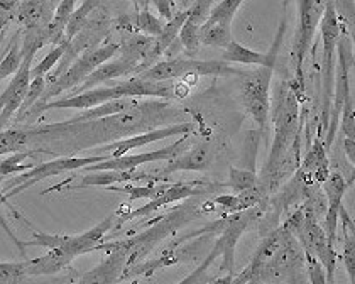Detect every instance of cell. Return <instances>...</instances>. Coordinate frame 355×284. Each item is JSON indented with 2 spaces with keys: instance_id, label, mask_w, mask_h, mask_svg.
I'll use <instances>...</instances> for the list:
<instances>
[{
  "instance_id": "2e32d148",
  "label": "cell",
  "mask_w": 355,
  "mask_h": 284,
  "mask_svg": "<svg viewBox=\"0 0 355 284\" xmlns=\"http://www.w3.org/2000/svg\"><path fill=\"white\" fill-rule=\"evenodd\" d=\"M288 233H291V232H288V230L284 227L274 230L272 233H269V236L261 242L259 249L256 251V254H254L249 266L245 267V271L242 272L241 276H237V278H232V283L237 284V283H256V281H259L261 272H262V269H264L266 263L271 259V256L277 251V247L283 244V240L286 239Z\"/></svg>"
},
{
  "instance_id": "8fae6325",
  "label": "cell",
  "mask_w": 355,
  "mask_h": 284,
  "mask_svg": "<svg viewBox=\"0 0 355 284\" xmlns=\"http://www.w3.org/2000/svg\"><path fill=\"white\" fill-rule=\"evenodd\" d=\"M338 68H335V95L334 102H331L330 118H328V127H327V142L325 149H330L331 142H334L335 134L338 130V118H340V110L343 105V100L350 95V48L349 39H343L338 43Z\"/></svg>"
},
{
  "instance_id": "8992f818",
  "label": "cell",
  "mask_w": 355,
  "mask_h": 284,
  "mask_svg": "<svg viewBox=\"0 0 355 284\" xmlns=\"http://www.w3.org/2000/svg\"><path fill=\"white\" fill-rule=\"evenodd\" d=\"M107 154H95L88 157H60V159L48 161V163L42 164H34V168H31L29 171L21 172L19 178H12L9 183H6L2 188L3 197L7 199L17 197V195L24 193L28 188H31L36 183L42 181V179H48L51 176L63 175L68 171H76L83 170L85 166L94 163H100V161H105Z\"/></svg>"
},
{
  "instance_id": "ab89813d",
  "label": "cell",
  "mask_w": 355,
  "mask_h": 284,
  "mask_svg": "<svg viewBox=\"0 0 355 284\" xmlns=\"http://www.w3.org/2000/svg\"><path fill=\"white\" fill-rule=\"evenodd\" d=\"M354 97L352 94L343 100L340 110V130L345 137H354L355 139V118H354Z\"/></svg>"
},
{
  "instance_id": "1f68e13d",
  "label": "cell",
  "mask_w": 355,
  "mask_h": 284,
  "mask_svg": "<svg viewBox=\"0 0 355 284\" xmlns=\"http://www.w3.org/2000/svg\"><path fill=\"white\" fill-rule=\"evenodd\" d=\"M19 151H28V132L17 129L0 130V157Z\"/></svg>"
},
{
  "instance_id": "4316f807",
  "label": "cell",
  "mask_w": 355,
  "mask_h": 284,
  "mask_svg": "<svg viewBox=\"0 0 355 284\" xmlns=\"http://www.w3.org/2000/svg\"><path fill=\"white\" fill-rule=\"evenodd\" d=\"M244 2L245 0H222L217 6L211 7L210 15L202 28H222L230 30L235 14Z\"/></svg>"
},
{
  "instance_id": "30bf717a",
  "label": "cell",
  "mask_w": 355,
  "mask_h": 284,
  "mask_svg": "<svg viewBox=\"0 0 355 284\" xmlns=\"http://www.w3.org/2000/svg\"><path fill=\"white\" fill-rule=\"evenodd\" d=\"M190 134H183L176 142H173L171 145H166V148L156 149V151L149 152H141V154H123L119 157H107L105 161H100V163H94L85 166V171H127V170H137L139 166L148 163H157V161H169L173 157L181 154L184 151V142H187Z\"/></svg>"
},
{
  "instance_id": "ac0fdd59",
  "label": "cell",
  "mask_w": 355,
  "mask_h": 284,
  "mask_svg": "<svg viewBox=\"0 0 355 284\" xmlns=\"http://www.w3.org/2000/svg\"><path fill=\"white\" fill-rule=\"evenodd\" d=\"M279 43H281V33L277 34V39L271 48V51L259 53L239 44L237 41H230V43L223 48L222 60L227 61V63L245 64V66L274 68V64H276V57H277V49H279Z\"/></svg>"
},
{
  "instance_id": "c3c4849f",
  "label": "cell",
  "mask_w": 355,
  "mask_h": 284,
  "mask_svg": "<svg viewBox=\"0 0 355 284\" xmlns=\"http://www.w3.org/2000/svg\"><path fill=\"white\" fill-rule=\"evenodd\" d=\"M92 2H94V3H95V6H96V7H98V6H102V3L109 2V0H92Z\"/></svg>"
},
{
  "instance_id": "9a60e30c",
  "label": "cell",
  "mask_w": 355,
  "mask_h": 284,
  "mask_svg": "<svg viewBox=\"0 0 355 284\" xmlns=\"http://www.w3.org/2000/svg\"><path fill=\"white\" fill-rule=\"evenodd\" d=\"M132 73H141V66H139L137 61L129 60V57L121 56V57H112V60L105 61V63L100 64L98 68H95L90 75L85 78V82L82 85H78V88H73L71 94H82L85 90H90V88H95L100 83H107L112 82V80L122 78V76L132 75Z\"/></svg>"
},
{
  "instance_id": "681fc988",
  "label": "cell",
  "mask_w": 355,
  "mask_h": 284,
  "mask_svg": "<svg viewBox=\"0 0 355 284\" xmlns=\"http://www.w3.org/2000/svg\"><path fill=\"white\" fill-rule=\"evenodd\" d=\"M60 2H61V0H49V3H51L53 9H56V6H58V3H60Z\"/></svg>"
},
{
  "instance_id": "3957f363",
  "label": "cell",
  "mask_w": 355,
  "mask_h": 284,
  "mask_svg": "<svg viewBox=\"0 0 355 284\" xmlns=\"http://www.w3.org/2000/svg\"><path fill=\"white\" fill-rule=\"evenodd\" d=\"M119 51H121V44L119 43H107L103 46H98V48L85 51L82 56L76 57V61H73L67 70L58 76L55 82L46 85L41 102H49V98L82 85L85 78H87L95 68H98L102 63H105V61L117 56Z\"/></svg>"
},
{
  "instance_id": "d6a6232c",
  "label": "cell",
  "mask_w": 355,
  "mask_h": 284,
  "mask_svg": "<svg viewBox=\"0 0 355 284\" xmlns=\"http://www.w3.org/2000/svg\"><path fill=\"white\" fill-rule=\"evenodd\" d=\"M33 154L28 151H19V152H12L9 156L0 157V181L7 176L12 175H21V172L29 171L31 168H34L33 163H24L28 157Z\"/></svg>"
},
{
  "instance_id": "f907efd6",
  "label": "cell",
  "mask_w": 355,
  "mask_h": 284,
  "mask_svg": "<svg viewBox=\"0 0 355 284\" xmlns=\"http://www.w3.org/2000/svg\"><path fill=\"white\" fill-rule=\"evenodd\" d=\"M3 55H6V51H3V53H0V61H2V57H3Z\"/></svg>"
},
{
  "instance_id": "484cf974",
  "label": "cell",
  "mask_w": 355,
  "mask_h": 284,
  "mask_svg": "<svg viewBox=\"0 0 355 284\" xmlns=\"http://www.w3.org/2000/svg\"><path fill=\"white\" fill-rule=\"evenodd\" d=\"M137 102L134 98H115L109 100V102L102 103V105L92 107V109L83 110L82 114L73 117L71 121H67L68 124H75V122H87V121H96V118H105L110 115L122 114L125 110L136 109Z\"/></svg>"
},
{
  "instance_id": "d590c367",
  "label": "cell",
  "mask_w": 355,
  "mask_h": 284,
  "mask_svg": "<svg viewBox=\"0 0 355 284\" xmlns=\"http://www.w3.org/2000/svg\"><path fill=\"white\" fill-rule=\"evenodd\" d=\"M257 186V176L252 170H239V168H229V188L234 193L249 190Z\"/></svg>"
},
{
  "instance_id": "f6af8a7d",
  "label": "cell",
  "mask_w": 355,
  "mask_h": 284,
  "mask_svg": "<svg viewBox=\"0 0 355 284\" xmlns=\"http://www.w3.org/2000/svg\"><path fill=\"white\" fill-rule=\"evenodd\" d=\"M343 148H345L347 159H349L354 166L355 164V139L354 137H345V141H343Z\"/></svg>"
},
{
  "instance_id": "ba28073f",
  "label": "cell",
  "mask_w": 355,
  "mask_h": 284,
  "mask_svg": "<svg viewBox=\"0 0 355 284\" xmlns=\"http://www.w3.org/2000/svg\"><path fill=\"white\" fill-rule=\"evenodd\" d=\"M274 68L261 66L256 71L244 73V80L241 85V95L244 109L249 112L250 117L257 122V127L266 129L271 115V80Z\"/></svg>"
},
{
  "instance_id": "cb8c5ba5",
  "label": "cell",
  "mask_w": 355,
  "mask_h": 284,
  "mask_svg": "<svg viewBox=\"0 0 355 284\" xmlns=\"http://www.w3.org/2000/svg\"><path fill=\"white\" fill-rule=\"evenodd\" d=\"M188 14H190V7L187 10H181V12H175L169 21H166L163 30L157 37H154V44H153V51H150V61L153 64L159 60L161 56L175 44L176 37L180 36V30L183 28L184 21H187Z\"/></svg>"
},
{
  "instance_id": "6da1fadb",
  "label": "cell",
  "mask_w": 355,
  "mask_h": 284,
  "mask_svg": "<svg viewBox=\"0 0 355 284\" xmlns=\"http://www.w3.org/2000/svg\"><path fill=\"white\" fill-rule=\"evenodd\" d=\"M274 121V141L271 148V154L268 157L264 171V181L274 172H277L283 166V161L286 159L288 152L291 151L300 134V100L295 88L288 82H281L276 91L272 109Z\"/></svg>"
},
{
  "instance_id": "9c48e42d",
  "label": "cell",
  "mask_w": 355,
  "mask_h": 284,
  "mask_svg": "<svg viewBox=\"0 0 355 284\" xmlns=\"http://www.w3.org/2000/svg\"><path fill=\"white\" fill-rule=\"evenodd\" d=\"M323 10H325V0H298V29H296L293 55H295L300 82H303V63L310 53L316 29L323 17Z\"/></svg>"
},
{
  "instance_id": "e575fe53",
  "label": "cell",
  "mask_w": 355,
  "mask_h": 284,
  "mask_svg": "<svg viewBox=\"0 0 355 284\" xmlns=\"http://www.w3.org/2000/svg\"><path fill=\"white\" fill-rule=\"evenodd\" d=\"M67 48H68L67 41H64V43L55 46V48H53L51 51L48 53V55L42 57V60L36 64V66L31 68V80L36 78V76H46V75H48V73L51 71L53 68H55V64L60 63V60L63 57L64 51H67Z\"/></svg>"
},
{
  "instance_id": "603a6c76",
  "label": "cell",
  "mask_w": 355,
  "mask_h": 284,
  "mask_svg": "<svg viewBox=\"0 0 355 284\" xmlns=\"http://www.w3.org/2000/svg\"><path fill=\"white\" fill-rule=\"evenodd\" d=\"M73 257L68 254L67 251L60 247L49 249L48 254L37 259H26V276H48V274H56L63 269L69 267V264L73 263Z\"/></svg>"
},
{
  "instance_id": "8d00e7d4",
  "label": "cell",
  "mask_w": 355,
  "mask_h": 284,
  "mask_svg": "<svg viewBox=\"0 0 355 284\" xmlns=\"http://www.w3.org/2000/svg\"><path fill=\"white\" fill-rule=\"evenodd\" d=\"M46 85H48V82H46V76H36V78L31 80L29 88H28V95H26L21 109H19L21 110V115L28 114L29 109H33V105H36V103L40 102L42 94H44V90H46Z\"/></svg>"
},
{
  "instance_id": "7402d4cb",
  "label": "cell",
  "mask_w": 355,
  "mask_h": 284,
  "mask_svg": "<svg viewBox=\"0 0 355 284\" xmlns=\"http://www.w3.org/2000/svg\"><path fill=\"white\" fill-rule=\"evenodd\" d=\"M55 9L49 0H22L15 10V21L24 29H46Z\"/></svg>"
},
{
  "instance_id": "4fadbf2b",
  "label": "cell",
  "mask_w": 355,
  "mask_h": 284,
  "mask_svg": "<svg viewBox=\"0 0 355 284\" xmlns=\"http://www.w3.org/2000/svg\"><path fill=\"white\" fill-rule=\"evenodd\" d=\"M301 264H303L301 247L296 242V237L293 233H288L283 244L266 263L259 281H279V279H284V272H295L301 267Z\"/></svg>"
},
{
  "instance_id": "b9f144b4",
  "label": "cell",
  "mask_w": 355,
  "mask_h": 284,
  "mask_svg": "<svg viewBox=\"0 0 355 284\" xmlns=\"http://www.w3.org/2000/svg\"><path fill=\"white\" fill-rule=\"evenodd\" d=\"M304 256H306V264H308V269H310L311 283L327 284L325 271H323V266L320 264V260L311 254H304Z\"/></svg>"
},
{
  "instance_id": "4dcf8cb0",
  "label": "cell",
  "mask_w": 355,
  "mask_h": 284,
  "mask_svg": "<svg viewBox=\"0 0 355 284\" xmlns=\"http://www.w3.org/2000/svg\"><path fill=\"white\" fill-rule=\"evenodd\" d=\"M129 21H130V28H137L142 34H146V36H150V37L159 36L161 30L164 28L163 19L150 14L149 9L139 10V12L134 14L132 17H129Z\"/></svg>"
},
{
  "instance_id": "83f0119b",
  "label": "cell",
  "mask_w": 355,
  "mask_h": 284,
  "mask_svg": "<svg viewBox=\"0 0 355 284\" xmlns=\"http://www.w3.org/2000/svg\"><path fill=\"white\" fill-rule=\"evenodd\" d=\"M24 60V49H22V33L17 30L10 39L9 46L6 48V55L0 61V80H6L15 75V71L21 68Z\"/></svg>"
},
{
  "instance_id": "74e56055",
  "label": "cell",
  "mask_w": 355,
  "mask_h": 284,
  "mask_svg": "<svg viewBox=\"0 0 355 284\" xmlns=\"http://www.w3.org/2000/svg\"><path fill=\"white\" fill-rule=\"evenodd\" d=\"M26 276V259L19 263H0V284L21 283Z\"/></svg>"
},
{
  "instance_id": "44dd1931",
  "label": "cell",
  "mask_w": 355,
  "mask_h": 284,
  "mask_svg": "<svg viewBox=\"0 0 355 284\" xmlns=\"http://www.w3.org/2000/svg\"><path fill=\"white\" fill-rule=\"evenodd\" d=\"M211 166V148L208 142L196 144L188 152H181L168 161V166L159 172L161 178L176 171H198L203 172Z\"/></svg>"
},
{
  "instance_id": "816d5d0a",
  "label": "cell",
  "mask_w": 355,
  "mask_h": 284,
  "mask_svg": "<svg viewBox=\"0 0 355 284\" xmlns=\"http://www.w3.org/2000/svg\"><path fill=\"white\" fill-rule=\"evenodd\" d=\"M0 130H3V125L2 124H0Z\"/></svg>"
},
{
  "instance_id": "5bb4252c",
  "label": "cell",
  "mask_w": 355,
  "mask_h": 284,
  "mask_svg": "<svg viewBox=\"0 0 355 284\" xmlns=\"http://www.w3.org/2000/svg\"><path fill=\"white\" fill-rule=\"evenodd\" d=\"M205 191H208V190H205V185H203V183H198V181L171 183L168 190H166L161 197L149 199V203L142 205L141 208L123 215L121 220H119V217H117V224H123V222L134 220V218H139V217H149L150 213L157 212V210H161L163 206L169 205V203L183 202V199H187L190 197H196V195H202V193H205Z\"/></svg>"
},
{
  "instance_id": "ee69618b",
  "label": "cell",
  "mask_w": 355,
  "mask_h": 284,
  "mask_svg": "<svg viewBox=\"0 0 355 284\" xmlns=\"http://www.w3.org/2000/svg\"><path fill=\"white\" fill-rule=\"evenodd\" d=\"M215 203H218V205L225 206L227 210H230V213H235V212H244V210L241 208V203H239V198L237 195H222V197H217L215 198Z\"/></svg>"
},
{
  "instance_id": "f1b7e54d",
  "label": "cell",
  "mask_w": 355,
  "mask_h": 284,
  "mask_svg": "<svg viewBox=\"0 0 355 284\" xmlns=\"http://www.w3.org/2000/svg\"><path fill=\"white\" fill-rule=\"evenodd\" d=\"M171 183H163V181H153L146 186H132L130 183H123V185H114L107 186V190L117 191V193H127L129 195V203H132L134 199H154L164 193L168 190Z\"/></svg>"
},
{
  "instance_id": "d6986e66",
  "label": "cell",
  "mask_w": 355,
  "mask_h": 284,
  "mask_svg": "<svg viewBox=\"0 0 355 284\" xmlns=\"http://www.w3.org/2000/svg\"><path fill=\"white\" fill-rule=\"evenodd\" d=\"M137 181H163L161 176H148L146 172H139L136 170H127V171H88V175H85L82 181L76 186H71L73 190H78V188H87V186H114V185H123V183H137Z\"/></svg>"
},
{
  "instance_id": "bcb514c9",
  "label": "cell",
  "mask_w": 355,
  "mask_h": 284,
  "mask_svg": "<svg viewBox=\"0 0 355 284\" xmlns=\"http://www.w3.org/2000/svg\"><path fill=\"white\" fill-rule=\"evenodd\" d=\"M15 19V15L14 14H9V12H2V10H0V41H2V37H3V34H6V30H7V26L10 24V22H12Z\"/></svg>"
},
{
  "instance_id": "5b68a950",
  "label": "cell",
  "mask_w": 355,
  "mask_h": 284,
  "mask_svg": "<svg viewBox=\"0 0 355 284\" xmlns=\"http://www.w3.org/2000/svg\"><path fill=\"white\" fill-rule=\"evenodd\" d=\"M117 225V213H112L107 218H103L100 224H96L94 229L80 233V236H53V233L34 232L33 239L26 240V247H60L67 251L73 259L78 256L87 254V252L95 251L96 245L103 240V237Z\"/></svg>"
},
{
  "instance_id": "52a82bcc",
  "label": "cell",
  "mask_w": 355,
  "mask_h": 284,
  "mask_svg": "<svg viewBox=\"0 0 355 284\" xmlns=\"http://www.w3.org/2000/svg\"><path fill=\"white\" fill-rule=\"evenodd\" d=\"M250 215H252V212H250V208H249V210H244V212H235V213H232V217H227L222 224L223 225L222 237L215 242V245H214V249H211L210 254H208L207 259L203 260L202 266L195 271V274L188 276V278L183 279L181 283L196 281V278H198L202 272H205L208 267L215 263V259H217V257H223V263H222V266H220V271L229 272V274L232 276L234 260H235L234 259L235 247H237L239 239H241V236L245 232L247 225H249Z\"/></svg>"
},
{
  "instance_id": "e0dca14e",
  "label": "cell",
  "mask_w": 355,
  "mask_h": 284,
  "mask_svg": "<svg viewBox=\"0 0 355 284\" xmlns=\"http://www.w3.org/2000/svg\"><path fill=\"white\" fill-rule=\"evenodd\" d=\"M214 3L215 0H196L193 6H190V14L178 36V41L183 44L188 53H196L202 46L200 44V29L205 24Z\"/></svg>"
},
{
  "instance_id": "277c9868",
  "label": "cell",
  "mask_w": 355,
  "mask_h": 284,
  "mask_svg": "<svg viewBox=\"0 0 355 284\" xmlns=\"http://www.w3.org/2000/svg\"><path fill=\"white\" fill-rule=\"evenodd\" d=\"M323 41V124L328 127L331 102L335 87V63H337V46L340 41V21L334 0H325V10L320 21Z\"/></svg>"
},
{
  "instance_id": "7bdbcfd3",
  "label": "cell",
  "mask_w": 355,
  "mask_h": 284,
  "mask_svg": "<svg viewBox=\"0 0 355 284\" xmlns=\"http://www.w3.org/2000/svg\"><path fill=\"white\" fill-rule=\"evenodd\" d=\"M154 7L157 9V12H159L161 19H166V21H169V19L175 15V0H153Z\"/></svg>"
},
{
  "instance_id": "ffe728a7",
  "label": "cell",
  "mask_w": 355,
  "mask_h": 284,
  "mask_svg": "<svg viewBox=\"0 0 355 284\" xmlns=\"http://www.w3.org/2000/svg\"><path fill=\"white\" fill-rule=\"evenodd\" d=\"M107 259L102 260L98 266L94 267L83 274L80 278V283H87V284H94V283H100V284H107V283H115L119 279L123 278V271L127 267V254L122 251V249L112 247L107 249Z\"/></svg>"
},
{
  "instance_id": "7a4b0ae2",
  "label": "cell",
  "mask_w": 355,
  "mask_h": 284,
  "mask_svg": "<svg viewBox=\"0 0 355 284\" xmlns=\"http://www.w3.org/2000/svg\"><path fill=\"white\" fill-rule=\"evenodd\" d=\"M223 76V75H244V71L230 66V63L223 60H166L157 61L153 66L146 68L136 76L149 82H168L173 78H181V76Z\"/></svg>"
},
{
  "instance_id": "d4e9b609",
  "label": "cell",
  "mask_w": 355,
  "mask_h": 284,
  "mask_svg": "<svg viewBox=\"0 0 355 284\" xmlns=\"http://www.w3.org/2000/svg\"><path fill=\"white\" fill-rule=\"evenodd\" d=\"M75 2L76 0H61V2L58 3L51 22H49L44 29L46 44L58 46L67 41L64 33H67L69 17L75 12Z\"/></svg>"
},
{
  "instance_id": "836d02e7",
  "label": "cell",
  "mask_w": 355,
  "mask_h": 284,
  "mask_svg": "<svg viewBox=\"0 0 355 284\" xmlns=\"http://www.w3.org/2000/svg\"><path fill=\"white\" fill-rule=\"evenodd\" d=\"M323 188H325L328 206H342L343 195L347 191V183L340 172H328L327 179L323 181Z\"/></svg>"
},
{
  "instance_id": "60d3db41",
  "label": "cell",
  "mask_w": 355,
  "mask_h": 284,
  "mask_svg": "<svg viewBox=\"0 0 355 284\" xmlns=\"http://www.w3.org/2000/svg\"><path fill=\"white\" fill-rule=\"evenodd\" d=\"M6 203H7V198L3 197V191L0 190V227H2L3 232L9 236V239L12 240L15 245H17V249L21 251V254L26 256V249H28V247H26L24 242H22L17 236H15V233L12 232V229H10V225L7 224V220H6V215H3V205H6Z\"/></svg>"
},
{
  "instance_id": "f546056e",
  "label": "cell",
  "mask_w": 355,
  "mask_h": 284,
  "mask_svg": "<svg viewBox=\"0 0 355 284\" xmlns=\"http://www.w3.org/2000/svg\"><path fill=\"white\" fill-rule=\"evenodd\" d=\"M96 6L92 2V0H85L82 7H78V9L71 14V17H69L68 26H67V33H64V37H67L68 44L73 43V39H75V37L78 36L85 28H87L88 17H90V14L94 12Z\"/></svg>"
},
{
  "instance_id": "f35d334b",
  "label": "cell",
  "mask_w": 355,
  "mask_h": 284,
  "mask_svg": "<svg viewBox=\"0 0 355 284\" xmlns=\"http://www.w3.org/2000/svg\"><path fill=\"white\" fill-rule=\"evenodd\" d=\"M343 237H345V244H343V254L342 260L345 264L347 274H349L350 281H355V239H354V229H343Z\"/></svg>"
},
{
  "instance_id": "7c38bea8",
  "label": "cell",
  "mask_w": 355,
  "mask_h": 284,
  "mask_svg": "<svg viewBox=\"0 0 355 284\" xmlns=\"http://www.w3.org/2000/svg\"><path fill=\"white\" fill-rule=\"evenodd\" d=\"M195 125L191 122H183V124H176V125H169V127H163V129H156V130H149V132L139 134V136L134 137H127V139L117 141L114 144H107L102 145L95 151V154H107L109 157H119L123 154H129L132 149H141L144 145L153 144V142L168 139V137L173 136H183V134H190Z\"/></svg>"
},
{
  "instance_id": "7dc6e473",
  "label": "cell",
  "mask_w": 355,
  "mask_h": 284,
  "mask_svg": "<svg viewBox=\"0 0 355 284\" xmlns=\"http://www.w3.org/2000/svg\"><path fill=\"white\" fill-rule=\"evenodd\" d=\"M130 2L136 6V12H139V10H142V0H130Z\"/></svg>"
}]
</instances>
